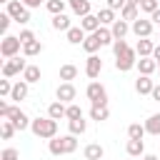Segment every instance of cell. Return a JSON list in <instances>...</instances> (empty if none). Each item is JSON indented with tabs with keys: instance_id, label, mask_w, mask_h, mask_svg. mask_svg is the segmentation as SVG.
Returning <instances> with one entry per match:
<instances>
[{
	"instance_id": "5bb4252c",
	"label": "cell",
	"mask_w": 160,
	"mask_h": 160,
	"mask_svg": "<svg viewBox=\"0 0 160 160\" xmlns=\"http://www.w3.org/2000/svg\"><path fill=\"white\" fill-rule=\"evenodd\" d=\"M28 80H18V82H12V92H10V100H15V102H20V100H25L28 98Z\"/></svg>"
},
{
	"instance_id": "cb8c5ba5",
	"label": "cell",
	"mask_w": 160,
	"mask_h": 160,
	"mask_svg": "<svg viewBox=\"0 0 160 160\" xmlns=\"http://www.w3.org/2000/svg\"><path fill=\"white\" fill-rule=\"evenodd\" d=\"M110 118V110H108V105H90V120H95V122H102V120H108Z\"/></svg>"
},
{
	"instance_id": "4316f807",
	"label": "cell",
	"mask_w": 160,
	"mask_h": 160,
	"mask_svg": "<svg viewBox=\"0 0 160 160\" xmlns=\"http://www.w3.org/2000/svg\"><path fill=\"white\" fill-rule=\"evenodd\" d=\"M42 52V42L40 40H32V42H25L22 45V55L25 58H35V55H40Z\"/></svg>"
},
{
	"instance_id": "277c9868",
	"label": "cell",
	"mask_w": 160,
	"mask_h": 160,
	"mask_svg": "<svg viewBox=\"0 0 160 160\" xmlns=\"http://www.w3.org/2000/svg\"><path fill=\"white\" fill-rule=\"evenodd\" d=\"M85 98L90 100V105H108V90H105L98 80L88 82V88H85Z\"/></svg>"
},
{
	"instance_id": "7402d4cb",
	"label": "cell",
	"mask_w": 160,
	"mask_h": 160,
	"mask_svg": "<svg viewBox=\"0 0 160 160\" xmlns=\"http://www.w3.org/2000/svg\"><path fill=\"white\" fill-rule=\"evenodd\" d=\"M80 28L85 30V32H95L98 28H100V18L98 15H85V18H80Z\"/></svg>"
},
{
	"instance_id": "6da1fadb",
	"label": "cell",
	"mask_w": 160,
	"mask_h": 160,
	"mask_svg": "<svg viewBox=\"0 0 160 160\" xmlns=\"http://www.w3.org/2000/svg\"><path fill=\"white\" fill-rule=\"evenodd\" d=\"M30 130H32L35 138H40V140H50V138L58 135V120H52L50 115H48V118H35V120L30 122Z\"/></svg>"
},
{
	"instance_id": "f907efd6",
	"label": "cell",
	"mask_w": 160,
	"mask_h": 160,
	"mask_svg": "<svg viewBox=\"0 0 160 160\" xmlns=\"http://www.w3.org/2000/svg\"><path fill=\"white\" fill-rule=\"evenodd\" d=\"M128 2H132V5H140V2H142V0H128Z\"/></svg>"
},
{
	"instance_id": "5b68a950",
	"label": "cell",
	"mask_w": 160,
	"mask_h": 160,
	"mask_svg": "<svg viewBox=\"0 0 160 160\" xmlns=\"http://www.w3.org/2000/svg\"><path fill=\"white\" fill-rule=\"evenodd\" d=\"M138 50L135 48H128L125 52H120V55H115V68L120 70V72H128V70H132L135 65H138Z\"/></svg>"
},
{
	"instance_id": "8d00e7d4",
	"label": "cell",
	"mask_w": 160,
	"mask_h": 160,
	"mask_svg": "<svg viewBox=\"0 0 160 160\" xmlns=\"http://www.w3.org/2000/svg\"><path fill=\"white\" fill-rule=\"evenodd\" d=\"M158 8H160V5H158V0H142V2H140V10H142V12H148V15H152Z\"/></svg>"
},
{
	"instance_id": "f6af8a7d",
	"label": "cell",
	"mask_w": 160,
	"mask_h": 160,
	"mask_svg": "<svg viewBox=\"0 0 160 160\" xmlns=\"http://www.w3.org/2000/svg\"><path fill=\"white\" fill-rule=\"evenodd\" d=\"M150 98L160 102V82H155V88H152V92H150Z\"/></svg>"
},
{
	"instance_id": "9c48e42d",
	"label": "cell",
	"mask_w": 160,
	"mask_h": 160,
	"mask_svg": "<svg viewBox=\"0 0 160 160\" xmlns=\"http://www.w3.org/2000/svg\"><path fill=\"white\" fill-rule=\"evenodd\" d=\"M8 120H12L18 130H25V128H30V122H32V120H30V118H28V115H25V112L18 108V105H12V108H10V112H8Z\"/></svg>"
},
{
	"instance_id": "d4e9b609",
	"label": "cell",
	"mask_w": 160,
	"mask_h": 160,
	"mask_svg": "<svg viewBox=\"0 0 160 160\" xmlns=\"http://www.w3.org/2000/svg\"><path fill=\"white\" fill-rule=\"evenodd\" d=\"M110 30H112V35H115V40H118V38H125V35L130 32V25H128V20L118 18V20L110 25Z\"/></svg>"
},
{
	"instance_id": "d590c367",
	"label": "cell",
	"mask_w": 160,
	"mask_h": 160,
	"mask_svg": "<svg viewBox=\"0 0 160 160\" xmlns=\"http://www.w3.org/2000/svg\"><path fill=\"white\" fill-rule=\"evenodd\" d=\"M65 118H68V120H78V118H82V110H80V105L70 102V105H68V112H65Z\"/></svg>"
},
{
	"instance_id": "681fc988",
	"label": "cell",
	"mask_w": 160,
	"mask_h": 160,
	"mask_svg": "<svg viewBox=\"0 0 160 160\" xmlns=\"http://www.w3.org/2000/svg\"><path fill=\"white\" fill-rule=\"evenodd\" d=\"M140 160H160V158H158V155H152V152H145Z\"/></svg>"
},
{
	"instance_id": "4fadbf2b",
	"label": "cell",
	"mask_w": 160,
	"mask_h": 160,
	"mask_svg": "<svg viewBox=\"0 0 160 160\" xmlns=\"http://www.w3.org/2000/svg\"><path fill=\"white\" fill-rule=\"evenodd\" d=\"M68 8L78 15V18H85V15H90V0H68Z\"/></svg>"
},
{
	"instance_id": "d6986e66",
	"label": "cell",
	"mask_w": 160,
	"mask_h": 160,
	"mask_svg": "<svg viewBox=\"0 0 160 160\" xmlns=\"http://www.w3.org/2000/svg\"><path fill=\"white\" fill-rule=\"evenodd\" d=\"M82 155H85V160H102V158H105V150H102V145L90 142V145H85Z\"/></svg>"
},
{
	"instance_id": "83f0119b",
	"label": "cell",
	"mask_w": 160,
	"mask_h": 160,
	"mask_svg": "<svg viewBox=\"0 0 160 160\" xmlns=\"http://www.w3.org/2000/svg\"><path fill=\"white\" fill-rule=\"evenodd\" d=\"M65 8H68V0H48V2H45V10H48L50 15L65 12Z\"/></svg>"
},
{
	"instance_id": "9a60e30c",
	"label": "cell",
	"mask_w": 160,
	"mask_h": 160,
	"mask_svg": "<svg viewBox=\"0 0 160 160\" xmlns=\"http://www.w3.org/2000/svg\"><path fill=\"white\" fill-rule=\"evenodd\" d=\"M50 25H52V30H60V32H68V30L72 28V22H70V18H68L65 12H60V15H52Z\"/></svg>"
},
{
	"instance_id": "ab89813d",
	"label": "cell",
	"mask_w": 160,
	"mask_h": 160,
	"mask_svg": "<svg viewBox=\"0 0 160 160\" xmlns=\"http://www.w3.org/2000/svg\"><path fill=\"white\" fill-rule=\"evenodd\" d=\"M128 48H130V45L125 42V38H118V40L112 42V52H115V55H120V52H125Z\"/></svg>"
},
{
	"instance_id": "816d5d0a",
	"label": "cell",
	"mask_w": 160,
	"mask_h": 160,
	"mask_svg": "<svg viewBox=\"0 0 160 160\" xmlns=\"http://www.w3.org/2000/svg\"><path fill=\"white\" fill-rule=\"evenodd\" d=\"M0 2H2V5H8V2H10V0H0Z\"/></svg>"
},
{
	"instance_id": "30bf717a",
	"label": "cell",
	"mask_w": 160,
	"mask_h": 160,
	"mask_svg": "<svg viewBox=\"0 0 160 160\" xmlns=\"http://www.w3.org/2000/svg\"><path fill=\"white\" fill-rule=\"evenodd\" d=\"M100 72H102V60L98 55H88V60H85V75L90 80H95Z\"/></svg>"
},
{
	"instance_id": "e575fe53",
	"label": "cell",
	"mask_w": 160,
	"mask_h": 160,
	"mask_svg": "<svg viewBox=\"0 0 160 160\" xmlns=\"http://www.w3.org/2000/svg\"><path fill=\"white\" fill-rule=\"evenodd\" d=\"M68 128H70L72 135H82V132L88 130V122H85L82 118H78V120H68Z\"/></svg>"
},
{
	"instance_id": "1f68e13d",
	"label": "cell",
	"mask_w": 160,
	"mask_h": 160,
	"mask_svg": "<svg viewBox=\"0 0 160 160\" xmlns=\"http://www.w3.org/2000/svg\"><path fill=\"white\" fill-rule=\"evenodd\" d=\"M15 122L12 120H8V118H2V122H0V135H2V140H10L12 135H15Z\"/></svg>"
},
{
	"instance_id": "b9f144b4",
	"label": "cell",
	"mask_w": 160,
	"mask_h": 160,
	"mask_svg": "<svg viewBox=\"0 0 160 160\" xmlns=\"http://www.w3.org/2000/svg\"><path fill=\"white\" fill-rule=\"evenodd\" d=\"M18 38L22 40V45H25V42H32V40H38L32 30H20V35H18Z\"/></svg>"
},
{
	"instance_id": "ba28073f",
	"label": "cell",
	"mask_w": 160,
	"mask_h": 160,
	"mask_svg": "<svg viewBox=\"0 0 160 160\" xmlns=\"http://www.w3.org/2000/svg\"><path fill=\"white\" fill-rule=\"evenodd\" d=\"M152 20H145V18H138L135 22H130V30L138 35V38H150L152 35Z\"/></svg>"
},
{
	"instance_id": "3957f363",
	"label": "cell",
	"mask_w": 160,
	"mask_h": 160,
	"mask_svg": "<svg viewBox=\"0 0 160 160\" xmlns=\"http://www.w3.org/2000/svg\"><path fill=\"white\" fill-rule=\"evenodd\" d=\"M20 50H22V40H20L18 35H5V38L0 40V55H2L5 60L20 55Z\"/></svg>"
},
{
	"instance_id": "bcb514c9",
	"label": "cell",
	"mask_w": 160,
	"mask_h": 160,
	"mask_svg": "<svg viewBox=\"0 0 160 160\" xmlns=\"http://www.w3.org/2000/svg\"><path fill=\"white\" fill-rule=\"evenodd\" d=\"M22 5H25V8H40L42 0H22Z\"/></svg>"
},
{
	"instance_id": "836d02e7",
	"label": "cell",
	"mask_w": 160,
	"mask_h": 160,
	"mask_svg": "<svg viewBox=\"0 0 160 160\" xmlns=\"http://www.w3.org/2000/svg\"><path fill=\"white\" fill-rule=\"evenodd\" d=\"M22 80H28V82H40V68H38V65H28L25 72H22Z\"/></svg>"
},
{
	"instance_id": "7bdbcfd3",
	"label": "cell",
	"mask_w": 160,
	"mask_h": 160,
	"mask_svg": "<svg viewBox=\"0 0 160 160\" xmlns=\"http://www.w3.org/2000/svg\"><path fill=\"white\" fill-rule=\"evenodd\" d=\"M125 5H128V0H108V8H112L115 12H118V10H122Z\"/></svg>"
},
{
	"instance_id": "f35d334b",
	"label": "cell",
	"mask_w": 160,
	"mask_h": 160,
	"mask_svg": "<svg viewBox=\"0 0 160 160\" xmlns=\"http://www.w3.org/2000/svg\"><path fill=\"white\" fill-rule=\"evenodd\" d=\"M10 22H12V18H10L8 12H0V32H2V35H8V28H10Z\"/></svg>"
},
{
	"instance_id": "f1b7e54d",
	"label": "cell",
	"mask_w": 160,
	"mask_h": 160,
	"mask_svg": "<svg viewBox=\"0 0 160 160\" xmlns=\"http://www.w3.org/2000/svg\"><path fill=\"white\" fill-rule=\"evenodd\" d=\"M145 130L150 135H160V112H152L148 120H145Z\"/></svg>"
},
{
	"instance_id": "60d3db41",
	"label": "cell",
	"mask_w": 160,
	"mask_h": 160,
	"mask_svg": "<svg viewBox=\"0 0 160 160\" xmlns=\"http://www.w3.org/2000/svg\"><path fill=\"white\" fill-rule=\"evenodd\" d=\"M10 92H12L10 80H8V78H5V80H0V95H2V98H10Z\"/></svg>"
},
{
	"instance_id": "7dc6e473",
	"label": "cell",
	"mask_w": 160,
	"mask_h": 160,
	"mask_svg": "<svg viewBox=\"0 0 160 160\" xmlns=\"http://www.w3.org/2000/svg\"><path fill=\"white\" fill-rule=\"evenodd\" d=\"M150 20H152V25H158V28H160V8H158L152 15H150Z\"/></svg>"
},
{
	"instance_id": "ee69618b",
	"label": "cell",
	"mask_w": 160,
	"mask_h": 160,
	"mask_svg": "<svg viewBox=\"0 0 160 160\" xmlns=\"http://www.w3.org/2000/svg\"><path fill=\"white\" fill-rule=\"evenodd\" d=\"M10 108H12V105H8L5 100H0V118H8V112H10Z\"/></svg>"
},
{
	"instance_id": "7c38bea8",
	"label": "cell",
	"mask_w": 160,
	"mask_h": 160,
	"mask_svg": "<svg viewBox=\"0 0 160 160\" xmlns=\"http://www.w3.org/2000/svg\"><path fill=\"white\" fill-rule=\"evenodd\" d=\"M65 38H68V42H70V45H82V42H85V38H88V32H85L80 25H72V28L65 32Z\"/></svg>"
},
{
	"instance_id": "e0dca14e",
	"label": "cell",
	"mask_w": 160,
	"mask_h": 160,
	"mask_svg": "<svg viewBox=\"0 0 160 160\" xmlns=\"http://www.w3.org/2000/svg\"><path fill=\"white\" fill-rule=\"evenodd\" d=\"M135 50H138V55H140V58H152L155 42H152L150 38H140V40H138V45H135Z\"/></svg>"
},
{
	"instance_id": "ffe728a7",
	"label": "cell",
	"mask_w": 160,
	"mask_h": 160,
	"mask_svg": "<svg viewBox=\"0 0 160 160\" xmlns=\"http://www.w3.org/2000/svg\"><path fill=\"white\" fill-rule=\"evenodd\" d=\"M125 152H128L130 158H142V155H145V142H142V140H128Z\"/></svg>"
},
{
	"instance_id": "603a6c76",
	"label": "cell",
	"mask_w": 160,
	"mask_h": 160,
	"mask_svg": "<svg viewBox=\"0 0 160 160\" xmlns=\"http://www.w3.org/2000/svg\"><path fill=\"white\" fill-rule=\"evenodd\" d=\"M65 112H68V105H65V102H60V100H55V102H50V105H48V115H50L52 120L65 118Z\"/></svg>"
},
{
	"instance_id": "8fae6325",
	"label": "cell",
	"mask_w": 160,
	"mask_h": 160,
	"mask_svg": "<svg viewBox=\"0 0 160 160\" xmlns=\"http://www.w3.org/2000/svg\"><path fill=\"white\" fill-rule=\"evenodd\" d=\"M155 88V80H150V75H138L135 80V92L138 95H150Z\"/></svg>"
},
{
	"instance_id": "7a4b0ae2",
	"label": "cell",
	"mask_w": 160,
	"mask_h": 160,
	"mask_svg": "<svg viewBox=\"0 0 160 160\" xmlns=\"http://www.w3.org/2000/svg\"><path fill=\"white\" fill-rule=\"evenodd\" d=\"M5 12H8L15 22H20V25H28V22H30V8H25L22 0H10V2L5 5Z\"/></svg>"
},
{
	"instance_id": "44dd1931",
	"label": "cell",
	"mask_w": 160,
	"mask_h": 160,
	"mask_svg": "<svg viewBox=\"0 0 160 160\" xmlns=\"http://www.w3.org/2000/svg\"><path fill=\"white\" fill-rule=\"evenodd\" d=\"M120 18H122V20H128V22H135V20L140 18V5H132V2H128V5L120 10Z\"/></svg>"
},
{
	"instance_id": "74e56055",
	"label": "cell",
	"mask_w": 160,
	"mask_h": 160,
	"mask_svg": "<svg viewBox=\"0 0 160 160\" xmlns=\"http://www.w3.org/2000/svg\"><path fill=\"white\" fill-rule=\"evenodd\" d=\"M0 160H20V152H18L15 148H5V150L0 152Z\"/></svg>"
},
{
	"instance_id": "f546056e",
	"label": "cell",
	"mask_w": 160,
	"mask_h": 160,
	"mask_svg": "<svg viewBox=\"0 0 160 160\" xmlns=\"http://www.w3.org/2000/svg\"><path fill=\"white\" fill-rule=\"evenodd\" d=\"M98 18H100V25H108V28H110V25L118 20V18H115V10H112V8H108V5H105L100 12H98Z\"/></svg>"
},
{
	"instance_id": "c3c4849f",
	"label": "cell",
	"mask_w": 160,
	"mask_h": 160,
	"mask_svg": "<svg viewBox=\"0 0 160 160\" xmlns=\"http://www.w3.org/2000/svg\"><path fill=\"white\" fill-rule=\"evenodd\" d=\"M152 58H155V60H158V62H160V42H158V45H155V50H152Z\"/></svg>"
},
{
	"instance_id": "4dcf8cb0",
	"label": "cell",
	"mask_w": 160,
	"mask_h": 160,
	"mask_svg": "<svg viewBox=\"0 0 160 160\" xmlns=\"http://www.w3.org/2000/svg\"><path fill=\"white\" fill-rule=\"evenodd\" d=\"M75 78H78V68H75V65L68 62V65L60 68V80H62V82H72Z\"/></svg>"
},
{
	"instance_id": "2e32d148",
	"label": "cell",
	"mask_w": 160,
	"mask_h": 160,
	"mask_svg": "<svg viewBox=\"0 0 160 160\" xmlns=\"http://www.w3.org/2000/svg\"><path fill=\"white\" fill-rule=\"evenodd\" d=\"M100 48H102L100 38H98L95 32H88V38H85V42H82V50H85L88 55H95V52H98Z\"/></svg>"
},
{
	"instance_id": "52a82bcc",
	"label": "cell",
	"mask_w": 160,
	"mask_h": 160,
	"mask_svg": "<svg viewBox=\"0 0 160 160\" xmlns=\"http://www.w3.org/2000/svg\"><path fill=\"white\" fill-rule=\"evenodd\" d=\"M75 95H78V90H75L72 82H60L58 90H55V100H60V102H65V105H70V102L75 100Z\"/></svg>"
},
{
	"instance_id": "8992f818",
	"label": "cell",
	"mask_w": 160,
	"mask_h": 160,
	"mask_svg": "<svg viewBox=\"0 0 160 160\" xmlns=\"http://www.w3.org/2000/svg\"><path fill=\"white\" fill-rule=\"evenodd\" d=\"M25 68H28L25 58H20V55H15V58H8V60L2 62V78H15V75L25 72Z\"/></svg>"
},
{
	"instance_id": "ac0fdd59",
	"label": "cell",
	"mask_w": 160,
	"mask_h": 160,
	"mask_svg": "<svg viewBox=\"0 0 160 160\" xmlns=\"http://www.w3.org/2000/svg\"><path fill=\"white\" fill-rule=\"evenodd\" d=\"M135 68L140 70V75H152V72L158 70V60H155V58H140Z\"/></svg>"
},
{
	"instance_id": "484cf974",
	"label": "cell",
	"mask_w": 160,
	"mask_h": 160,
	"mask_svg": "<svg viewBox=\"0 0 160 160\" xmlns=\"http://www.w3.org/2000/svg\"><path fill=\"white\" fill-rule=\"evenodd\" d=\"M60 142H62V150H65V155H70V152H75V150H78V135H72V132H68V135H60Z\"/></svg>"
},
{
	"instance_id": "d6a6232c",
	"label": "cell",
	"mask_w": 160,
	"mask_h": 160,
	"mask_svg": "<svg viewBox=\"0 0 160 160\" xmlns=\"http://www.w3.org/2000/svg\"><path fill=\"white\" fill-rule=\"evenodd\" d=\"M145 125H140V122H132V125H128V138L130 140H142L145 138Z\"/></svg>"
}]
</instances>
